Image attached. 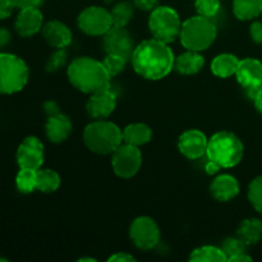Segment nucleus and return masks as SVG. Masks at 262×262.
<instances>
[{
  "label": "nucleus",
  "instance_id": "f257e3e1",
  "mask_svg": "<svg viewBox=\"0 0 262 262\" xmlns=\"http://www.w3.org/2000/svg\"><path fill=\"white\" fill-rule=\"evenodd\" d=\"M130 60L136 73L142 78L158 81L170 73L176 58L168 43L151 38L136 46Z\"/></svg>",
  "mask_w": 262,
  "mask_h": 262
},
{
  "label": "nucleus",
  "instance_id": "f03ea898",
  "mask_svg": "<svg viewBox=\"0 0 262 262\" xmlns=\"http://www.w3.org/2000/svg\"><path fill=\"white\" fill-rule=\"evenodd\" d=\"M69 82L78 91L84 94H95L110 89V74L105 69L102 61L90 56L76 58L68 67Z\"/></svg>",
  "mask_w": 262,
  "mask_h": 262
},
{
  "label": "nucleus",
  "instance_id": "7ed1b4c3",
  "mask_svg": "<svg viewBox=\"0 0 262 262\" xmlns=\"http://www.w3.org/2000/svg\"><path fill=\"white\" fill-rule=\"evenodd\" d=\"M83 141L92 152L109 155L122 145L123 132L114 123L97 119L84 128Z\"/></svg>",
  "mask_w": 262,
  "mask_h": 262
},
{
  "label": "nucleus",
  "instance_id": "20e7f679",
  "mask_svg": "<svg viewBox=\"0 0 262 262\" xmlns=\"http://www.w3.org/2000/svg\"><path fill=\"white\" fill-rule=\"evenodd\" d=\"M245 154L242 141L232 132H217L207 143V159L219 164L222 168H233L241 163Z\"/></svg>",
  "mask_w": 262,
  "mask_h": 262
},
{
  "label": "nucleus",
  "instance_id": "39448f33",
  "mask_svg": "<svg viewBox=\"0 0 262 262\" xmlns=\"http://www.w3.org/2000/svg\"><path fill=\"white\" fill-rule=\"evenodd\" d=\"M216 26L211 18L196 15L191 17L182 25L181 42L187 50L202 51L209 49L216 38Z\"/></svg>",
  "mask_w": 262,
  "mask_h": 262
},
{
  "label": "nucleus",
  "instance_id": "423d86ee",
  "mask_svg": "<svg viewBox=\"0 0 262 262\" xmlns=\"http://www.w3.org/2000/svg\"><path fill=\"white\" fill-rule=\"evenodd\" d=\"M27 64L14 54L0 53V94L12 95L19 92L27 84Z\"/></svg>",
  "mask_w": 262,
  "mask_h": 262
},
{
  "label": "nucleus",
  "instance_id": "0eeeda50",
  "mask_svg": "<svg viewBox=\"0 0 262 262\" xmlns=\"http://www.w3.org/2000/svg\"><path fill=\"white\" fill-rule=\"evenodd\" d=\"M148 28L154 38L170 43L179 37L182 23L179 15L170 7H156L151 10Z\"/></svg>",
  "mask_w": 262,
  "mask_h": 262
},
{
  "label": "nucleus",
  "instance_id": "6e6552de",
  "mask_svg": "<svg viewBox=\"0 0 262 262\" xmlns=\"http://www.w3.org/2000/svg\"><path fill=\"white\" fill-rule=\"evenodd\" d=\"M113 170L120 178H132L142 165V154L137 146L124 143L112 154Z\"/></svg>",
  "mask_w": 262,
  "mask_h": 262
},
{
  "label": "nucleus",
  "instance_id": "1a4fd4ad",
  "mask_svg": "<svg viewBox=\"0 0 262 262\" xmlns=\"http://www.w3.org/2000/svg\"><path fill=\"white\" fill-rule=\"evenodd\" d=\"M78 27L86 35L104 36L113 27L112 14L101 7H89L78 15Z\"/></svg>",
  "mask_w": 262,
  "mask_h": 262
},
{
  "label": "nucleus",
  "instance_id": "9d476101",
  "mask_svg": "<svg viewBox=\"0 0 262 262\" xmlns=\"http://www.w3.org/2000/svg\"><path fill=\"white\" fill-rule=\"evenodd\" d=\"M129 237L133 245L140 250H152L160 242V229L154 219L140 216L133 220L129 228Z\"/></svg>",
  "mask_w": 262,
  "mask_h": 262
},
{
  "label": "nucleus",
  "instance_id": "9b49d317",
  "mask_svg": "<svg viewBox=\"0 0 262 262\" xmlns=\"http://www.w3.org/2000/svg\"><path fill=\"white\" fill-rule=\"evenodd\" d=\"M45 112L48 113V119L45 124L46 137L54 143H60L66 141L72 133V123L69 118L59 112L58 106L53 101L46 102Z\"/></svg>",
  "mask_w": 262,
  "mask_h": 262
},
{
  "label": "nucleus",
  "instance_id": "f8f14e48",
  "mask_svg": "<svg viewBox=\"0 0 262 262\" xmlns=\"http://www.w3.org/2000/svg\"><path fill=\"white\" fill-rule=\"evenodd\" d=\"M104 48L107 54H115L129 60L135 51V43L125 27L113 26L104 35Z\"/></svg>",
  "mask_w": 262,
  "mask_h": 262
},
{
  "label": "nucleus",
  "instance_id": "ddd939ff",
  "mask_svg": "<svg viewBox=\"0 0 262 262\" xmlns=\"http://www.w3.org/2000/svg\"><path fill=\"white\" fill-rule=\"evenodd\" d=\"M235 76L238 82L248 91V96L253 99L262 87V63L253 58L243 59L239 61Z\"/></svg>",
  "mask_w": 262,
  "mask_h": 262
},
{
  "label": "nucleus",
  "instance_id": "4468645a",
  "mask_svg": "<svg viewBox=\"0 0 262 262\" xmlns=\"http://www.w3.org/2000/svg\"><path fill=\"white\" fill-rule=\"evenodd\" d=\"M17 163L19 168L38 170L43 163V145L37 137H26L17 150Z\"/></svg>",
  "mask_w": 262,
  "mask_h": 262
},
{
  "label": "nucleus",
  "instance_id": "2eb2a0df",
  "mask_svg": "<svg viewBox=\"0 0 262 262\" xmlns=\"http://www.w3.org/2000/svg\"><path fill=\"white\" fill-rule=\"evenodd\" d=\"M209 140L199 129H188L181 135L178 140V148L187 159L196 160L206 155Z\"/></svg>",
  "mask_w": 262,
  "mask_h": 262
},
{
  "label": "nucleus",
  "instance_id": "dca6fc26",
  "mask_svg": "<svg viewBox=\"0 0 262 262\" xmlns=\"http://www.w3.org/2000/svg\"><path fill=\"white\" fill-rule=\"evenodd\" d=\"M117 106V96L110 89L95 92L87 101V113L95 119H105L114 112Z\"/></svg>",
  "mask_w": 262,
  "mask_h": 262
},
{
  "label": "nucleus",
  "instance_id": "f3484780",
  "mask_svg": "<svg viewBox=\"0 0 262 262\" xmlns=\"http://www.w3.org/2000/svg\"><path fill=\"white\" fill-rule=\"evenodd\" d=\"M42 13L37 7L26 8V9H20L19 14L15 18L14 27L18 35L28 37L42 30Z\"/></svg>",
  "mask_w": 262,
  "mask_h": 262
},
{
  "label": "nucleus",
  "instance_id": "a211bd4d",
  "mask_svg": "<svg viewBox=\"0 0 262 262\" xmlns=\"http://www.w3.org/2000/svg\"><path fill=\"white\" fill-rule=\"evenodd\" d=\"M42 36L46 42L56 49H64L72 42V32L60 20H50L42 26Z\"/></svg>",
  "mask_w": 262,
  "mask_h": 262
},
{
  "label": "nucleus",
  "instance_id": "6ab92c4d",
  "mask_svg": "<svg viewBox=\"0 0 262 262\" xmlns=\"http://www.w3.org/2000/svg\"><path fill=\"white\" fill-rule=\"evenodd\" d=\"M210 192L217 201H230L239 193V183L233 176L222 174L212 181L211 186H210Z\"/></svg>",
  "mask_w": 262,
  "mask_h": 262
},
{
  "label": "nucleus",
  "instance_id": "aec40b11",
  "mask_svg": "<svg viewBox=\"0 0 262 262\" xmlns=\"http://www.w3.org/2000/svg\"><path fill=\"white\" fill-rule=\"evenodd\" d=\"M204 64L205 59L204 56L200 54V51L188 50L187 53L181 54L178 58H176L174 68H176L181 74L191 76V74L199 73V72L204 68Z\"/></svg>",
  "mask_w": 262,
  "mask_h": 262
},
{
  "label": "nucleus",
  "instance_id": "412c9836",
  "mask_svg": "<svg viewBox=\"0 0 262 262\" xmlns=\"http://www.w3.org/2000/svg\"><path fill=\"white\" fill-rule=\"evenodd\" d=\"M151 137H152V130L143 123H133L123 129V141L137 147L150 142Z\"/></svg>",
  "mask_w": 262,
  "mask_h": 262
},
{
  "label": "nucleus",
  "instance_id": "4be33fe9",
  "mask_svg": "<svg viewBox=\"0 0 262 262\" xmlns=\"http://www.w3.org/2000/svg\"><path fill=\"white\" fill-rule=\"evenodd\" d=\"M239 61L233 54H220L211 61V72L219 78H228L235 74Z\"/></svg>",
  "mask_w": 262,
  "mask_h": 262
},
{
  "label": "nucleus",
  "instance_id": "5701e85b",
  "mask_svg": "<svg viewBox=\"0 0 262 262\" xmlns=\"http://www.w3.org/2000/svg\"><path fill=\"white\" fill-rule=\"evenodd\" d=\"M237 237L243 241L246 246L256 245L262 237V222L255 217L243 220L237 230Z\"/></svg>",
  "mask_w": 262,
  "mask_h": 262
},
{
  "label": "nucleus",
  "instance_id": "b1692460",
  "mask_svg": "<svg viewBox=\"0 0 262 262\" xmlns=\"http://www.w3.org/2000/svg\"><path fill=\"white\" fill-rule=\"evenodd\" d=\"M233 12L241 20H251L262 13V0H234Z\"/></svg>",
  "mask_w": 262,
  "mask_h": 262
},
{
  "label": "nucleus",
  "instance_id": "393cba45",
  "mask_svg": "<svg viewBox=\"0 0 262 262\" xmlns=\"http://www.w3.org/2000/svg\"><path fill=\"white\" fill-rule=\"evenodd\" d=\"M60 176L51 169H38L37 170V189L43 193L55 192L60 187Z\"/></svg>",
  "mask_w": 262,
  "mask_h": 262
},
{
  "label": "nucleus",
  "instance_id": "a878e982",
  "mask_svg": "<svg viewBox=\"0 0 262 262\" xmlns=\"http://www.w3.org/2000/svg\"><path fill=\"white\" fill-rule=\"evenodd\" d=\"M189 260L199 262H224L227 261V256L223 252L222 248L214 247V246H202L192 251Z\"/></svg>",
  "mask_w": 262,
  "mask_h": 262
},
{
  "label": "nucleus",
  "instance_id": "bb28decb",
  "mask_svg": "<svg viewBox=\"0 0 262 262\" xmlns=\"http://www.w3.org/2000/svg\"><path fill=\"white\" fill-rule=\"evenodd\" d=\"M15 186L22 193H31L37 189V170L19 168L15 177Z\"/></svg>",
  "mask_w": 262,
  "mask_h": 262
},
{
  "label": "nucleus",
  "instance_id": "cd10ccee",
  "mask_svg": "<svg viewBox=\"0 0 262 262\" xmlns=\"http://www.w3.org/2000/svg\"><path fill=\"white\" fill-rule=\"evenodd\" d=\"M133 7H135V4H130L128 2H120L117 5H114V8L110 10L113 26L125 27L133 18V13H135V8Z\"/></svg>",
  "mask_w": 262,
  "mask_h": 262
},
{
  "label": "nucleus",
  "instance_id": "c85d7f7f",
  "mask_svg": "<svg viewBox=\"0 0 262 262\" xmlns=\"http://www.w3.org/2000/svg\"><path fill=\"white\" fill-rule=\"evenodd\" d=\"M248 200L252 206L262 214V176L253 179L248 187Z\"/></svg>",
  "mask_w": 262,
  "mask_h": 262
},
{
  "label": "nucleus",
  "instance_id": "c756f323",
  "mask_svg": "<svg viewBox=\"0 0 262 262\" xmlns=\"http://www.w3.org/2000/svg\"><path fill=\"white\" fill-rule=\"evenodd\" d=\"M127 61V59H124L123 56L115 55V54H107L104 60H102V64H104L105 69L110 74V77H114L124 69Z\"/></svg>",
  "mask_w": 262,
  "mask_h": 262
},
{
  "label": "nucleus",
  "instance_id": "7c9ffc66",
  "mask_svg": "<svg viewBox=\"0 0 262 262\" xmlns=\"http://www.w3.org/2000/svg\"><path fill=\"white\" fill-rule=\"evenodd\" d=\"M223 252L227 256V261L230 260L234 256L239 255V253H243L246 251V245L243 241H241L238 237L233 238H227V239L223 242L222 246Z\"/></svg>",
  "mask_w": 262,
  "mask_h": 262
},
{
  "label": "nucleus",
  "instance_id": "2f4dec72",
  "mask_svg": "<svg viewBox=\"0 0 262 262\" xmlns=\"http://www.w3.org/2000/svg\"><path fill=\"white\" fill-rule=\"evenodd\" d=\"M199 15L212 18L217 14L220 9V0H196L194 3Z\"/></svg>",
  "mask_w": 262,
  "mask_h": 262
},
{
  "label": "nucleus",
  "instance_id": "473e14b6",
  "mask_svg": "<svg viewBox=\"0 0 262 262\" xmlns=\"http://www.w3.org/2000/svg\"><path fill=\"white\" fill-rule=\"evenodd\" d=\"M67 60V53L64 49H59L56 53H54L53 55H51V58L49 59L48 61V66H46V69L50 72H55L58 71L60 67L64 66V63H66Z\"/></svg>",
  "mask_w": 262,
  "mask_h": 262
},
{
  "label": "nucleus",
  "instance_id": "72a5a7b5",
  "mask_svg": "<svg viewBox=\"0 0 262 262\" xmlns=\"http://www.w3.org/2000/svg\"><path fill=\"white\" fill-rule=\"evenodd\" d=\"M14 8V4L10 0H0V19L9 18Z\"/></svg>",
  "mask_w": 262,
  "mask_h": 262
},
{
  "label": "nucleus",
  "instance_id": "f704fd0d",
  "mask_svg": "<svg viewBox=\"0 0 262 262\" xmlns=\"http://www.w3.org/2000/svg\"><path fill=\"white\" fill-rule=\"evenodd\" d=\"M133 4L136 8L141 10H154L158 7V0H133Z\"/></svg>",
  "mask_w": 262,
  "mask_h": 262
},
{
  "label": "nucleus",
  "instance_id": "c9c22d12",
  "mask_svg": "<svg viewBox=\"0 0 262 262\" xmlns=\"http://www.w3.org/2000/svg\"><path fill=\"white\" fill-rule=\"evenodd\" d=\"M250 33L256 43H262V22H253L250 28Z\"/></svg>",
  "mask_w": 262,
  "mask_h": 262
},
{
  "label": "nucleus",
  "instance_id": "e433bc0d",
  "mask_svg": "<svg viewBox=\"0 0 262 262\" xmlns=\"http://www.w3.org/2000/svg\"><path fill=\"white\" fill-rule=\"evenodd\" d=\"M18 9H26V8L38 7L42 0H10Z\"/></svg>",
  "mask_w": 262,
  "mask_h": 262
},
{
  "label": "nucleus",
  "instance_id": "4c0bfd02",
  "mask_svg": "<svg viewBox=\"0 0 262 262\" xmlns=\"http://www.w3.org/2000/svg\"><path fill=\"white\" fill-rule=\"evenodd\" d=\"M110 262H128V261H136V258L132 255L127 252H117L115 255L110 256L109 257Z\"/></svg>",
  "mask_w": 262,
  "mask_h": 262
},
{
  "label": "nucleus",
  "instance_id": "58836bf2",
  "mask_svg": "<svg viewBox=\"0 0 262 262\" xmlns=\"http://www.w3.org/2000/svg\"><path fill=\"white\" fill-rule=\"evenodd\" d=\"M220 169H222V166L211 160L207 161L206 165H205V170H206V173L210 174V176H214V174H216Z\"/></svg>",
  "mask_w": 262,
  "mask_h": 262
},
{
  "label": "nucleus",
  "instance_id": "ea45409f",
  "mask_svg": "<svg viewBox=\"0 0 262 262\" xmlns=\"http://www.w3.org/2000/svg\"><path fill=\"white\" fill-rule=\"evenodd\" d=\"M10 41V33L7 28H0V46L7 45Z\"/></svg>",
  "mask_w": 262,
  "mask_h": 262
},
{
  "label": "nucleus",
  "instance_id": "a19ab883",
  "mask_svg": "<svg viewBox=\"0 0 262 262\" xmlns=\"http://www.w3.org/2000/svg\"><path fill=\"white\" fill-rule=\"evenodd\" d=\"M228 261H230V262H246V261L250 262V261H252V258H251L248 255H246V252H243V253H239V255L234 256V257H232L230 260H228Z\"/></svg>",
  "mask_w": 262,
  "mask_h": 262
},
{
  "label": "nucleus",
  "instance_id": "79ce46f5",
  "mask_svg": "<svg viewBox=\"0 0 262 262\" xmlns=\"http://www.w3.org/2000/svg\"><path fill=\"white\" fill-rule=\"evenodd\" d=\"M253 100H255V105L257 107V110L262 114V89L258 90L257 94L253 97Z\"/></svg>",
  "mask_w": 262,
  "mask_h": 262
},
{
  "label": "nucleus",
  "instance_id": "37998d69",
  "mask_svg": "<svg viewBox=\"0 0 262 262\" xmlns=\"http://www.w3.org/2000/svg\"><path fill=\"white\" fill-rule=\"evenodd\" d=\"M3 261H5V258H2V257H0V262H3Z\"/></svg>",
  "mask_w": 262,
  "mask_h": 262
},
{
  "label": "nucleus",
  "instance_id": "c03bdc74",
  "mask_svg": "<svg viewBox=\"0 0 262 262\" xmlns=\"http://www.w3.org/2000/svg\"><path fill=\"white\" fill-rule=\"evenodd\" d=\"M261 89H262V87H261Z\"/></svg>",
  "mask_w": 262,
  "mask_h": 262
}]
</instances>
